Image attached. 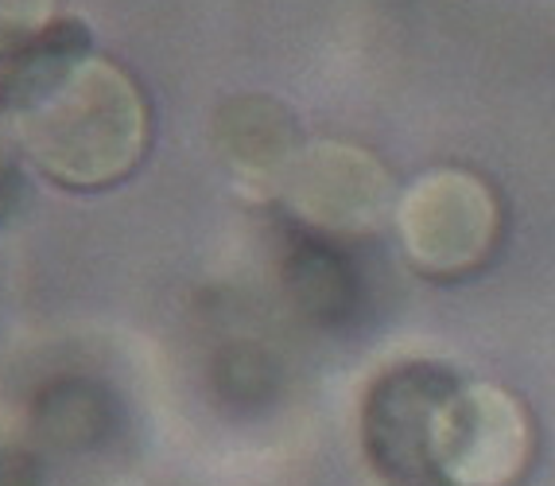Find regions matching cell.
I'll return each instance as SVG.
<instances>
[{"mask_svg": "<svg viewBox=\"0 0 555 486\" xmlns=\"http://www.w3.org/2000/svg\"><path fill=\"white\" fill-rule=\"evenodd\" d=\"M20 152L55 188L93 195L140 168L149 152V102L109 59L93 55L90 28L59 16L28 55L0 71Z\"/></svg>", "mask_w": 555, "mask_h": 486, "instance_id": "1", "label": "cell"}, {"mask_svg": "<svg viewBox=\"0 0 555 486\" xmlns=\"http://www.w3.org/2000/svg\"><path fill=\"white\" fill-rule=\"evenodd\" d=\"M397 230L408 261L424 277L459 281L481 269L498 250L501 203L474 171L436 168L400 195Z\"/></svg>", "mask_w": 555, "mask_h": 486, "instance_id": "2", "label": "cell"}, {"mask_svg": "<svg viewBox=\"0 0 555 486\" xmlns=\"http://www.w3.org/2000/svg\"><path fill=\"white\" fill-rule=\"evenodd\" d=\"M459 378L443 366L404 362L370 385L361 401V439L370 463L397 486H439L436 451Z\"/></svg>", "mask_w": 555, "mask_h": 486, "instance_id": "3", "label": "cell"}, {"mask_svg": "<svg viewBox=\"0 0 555 486\" xmlns=\"http://www.w3.org/2000/svg\"><path fill=\"white\" fill-rule=\"evenodd\" d=\"M284 206L319 234L358 238L397 218V179L370 149L311 141L292 159L276 191Z\"/></svg>", "mask_w": 555, "mask_h": 486, "instance_id": "4", "label": "cell"}, {"mask_svg": "<svg viewBox=\"0 0 555 486\" xmlns=\"http://www.w3.org/2000/svg\"><path fill=\"white\" fill-rule=\"evenodd\" d=\"M532 456L525 405L498 385H459L439 429V486H505Z\"/></svg>", "mask_w": 555, "mask_h": 486, "instance_id": "5", "label": "cell"}, {"mask_svg": "<svg viewBox=\"0 0 555 486\" xmlns=\"http://www.w3.org/2000/svg\"><path fill=\"white\" fill-rule=\"evenodd\" d=\"M214 132H218V149L230 159V168L245 183L269 188L272 195L304 149L296 117L276 98H233L218 113Z\"/></svg>", "mask_w": 555, "mask_h": 486, "instance_id": "6", "label": "cell"}, {"mask_svg": "<svg viewBox=\"0 0 555 486\" xmlns=\"http://www.w3.org/2000/svg\"><path fill=\"white\" fill-rule=\"evenodd\" d=\"M59 20V0H0V71L28 55Z\"/></svg>", "mask_w": 555, "mask_h": 486, "instance_id": "7", "label": "cell"}, {"mask_svg": "<svg viewBox=\"0 0 555 486\" xmlns=\"http://www.w3.org/2000/svg\"><path fill=\"white\" fill-rule=\"evenodd\" d=\"M24 159L16 141V122H12V110L0 94V199L12 195V183H16V164Z\"/></svg>", "mask_w": 555, "mask_h": 486, "instance_id": "8", "label": "cell"}, {"mask_svg": "<svg viewBox=\"0 0 555 486\" xmlns=\"http://www.w3.org/2000/svg\"><path fill=\"white\" fill-rule=\"evenodd\" d=\"M0 486H31V478L24 475V463L12 448L0 444Z\"/></svg>", "mask_w": 555, "mask_h": 486, "instance_id": "9", "label": "cell"}]
</instances>
